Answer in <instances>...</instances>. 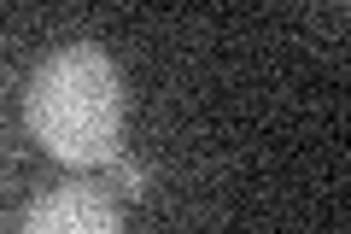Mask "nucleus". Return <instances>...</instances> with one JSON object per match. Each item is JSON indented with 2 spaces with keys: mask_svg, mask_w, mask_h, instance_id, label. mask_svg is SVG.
<instances>
[{
  "mask_svg": "<svg viewBox=\"0 0 351 234\" xmlns=\"http://www.w3.org/2000/svg\"><path fill=\"white\" fill-rule=\"evenodd\" d=\"M24 124L41 141V152H53L59 164H76V170L112 164L123 141V76L112 53L94 41H71L47 53L29 71Z\"/></svg>",
  "mask_w": 351,
  "mask_h": 234,
  "instance_id": "obj_1",
  "label": "nucleus"
},
{
  "mask_svg": "<svg viewBox=\"0 0 351 234\" xmlns=\"http://www.w3.org/2000/svg\"><path fill=\"white\" fill-rule=\"evenodd\" d=\"M18 234H123V211H117V199L106 187L64 182V187H47L24 211Z\"/></svg>",
  "mask_w": 351,
  "mask_h": 234,
  "instance_id": "obj_2",
  "label": "nucleus"
},
{
  "mask_svg": "<svg viewBox=\"0 0 351 234\" xmlns=\"http://www.w3.org/2000/svg\"><path fill=\"white\" fill-rule=\"evenodd\" d=\"M106 170H112V182L123 187V194H147V187H152V170H147V164H135V159H123V152H117Z\"/></svg>",
  "mask_w": 351,
  "mask_h": 234,
  "instance_id": "obj_3",
  "label": "nucleus"
}]
</instances>
